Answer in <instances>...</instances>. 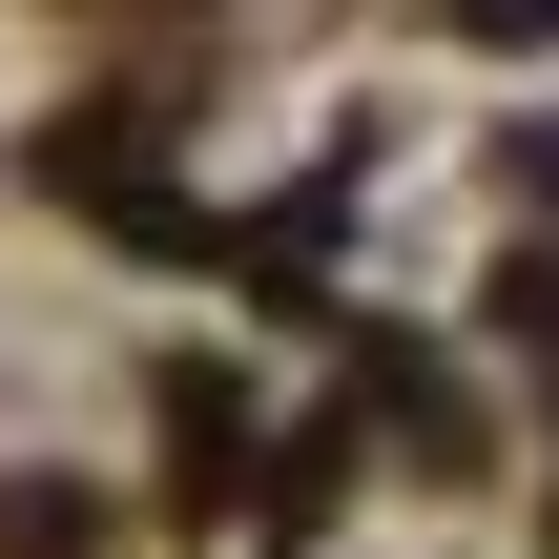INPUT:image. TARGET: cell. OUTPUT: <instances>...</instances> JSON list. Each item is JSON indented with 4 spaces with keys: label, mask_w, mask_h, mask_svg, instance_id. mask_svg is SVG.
Wrapping results in <instances>:
<instances>
[{
    "label": "cell",
    "mask_w": 559,
    "mask_h": 559,
    "mask_svg": "<svg viewBox=\"0 0 559 559\" xmlns=\"http://www.w3.org/2000/svg\"><path fill=\"white\" fill-rule=\"evenodd\" d=\"M83 539H104L83 477H0V559H83Z\"/></svg>",
    "instance_id": "obj_1"
}]
</instances>
